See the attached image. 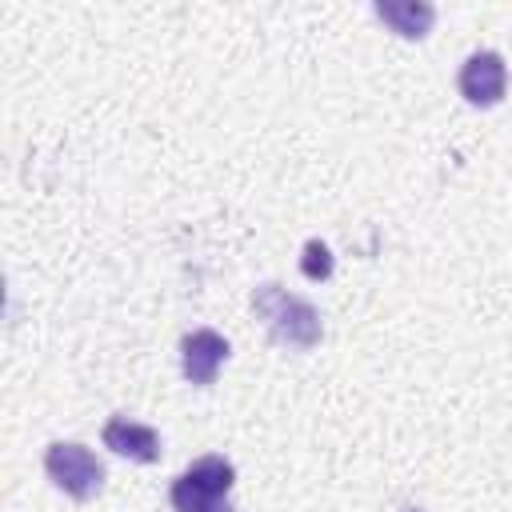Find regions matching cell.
<instances>
[{
    "instance_id": "obj_1",
    "label": "cell",
    "mask_w": 512,
    "mask_h": 512,
    "mask_svg": "<svg viewBox=\"0 0 512 512\" xmlns=\"http://www.w3.org/2000/svg\"><path fill=\"white\" fill-rule=\"evenodd\" d=\"M252 308H256V316L264 320V328H268V336L276 344H288V348L320 344V332H324L320 328V312L308 300L284 292L280 284H260L252 292Z\"/></svg>"
},
{
    "instance_id": "obj_2",
    "label": "cell",
    "mask_w": 512,
    "mask_h": 512,
    "mask_svg": "<svg viewBox=\"0 0 512 512\" xmlns=\"http://www.w3.org/2000/svg\"><path fill=\"white\" fill-rule=\"evenodd\" d=\"M44 472L48 480L68 492L72 500H92L100 488H104V464L96 460V452H88L84 444H72V440H56L48 444L44 452Z\"/></svg>"
},
{
    "instance_id": "obj_3",
    "label": "cell",
    "mask_w": 512,
    "mask_h": 512,
    "mask_svg": "<svg viewBox=\"0 0 512 512\" xmlns=\"http://www.w3.org/2000/svg\"><path fill=\"white\" fill-rule=\"evenodd\" d=\"M456 84H460V96H464L468 104H476V108L496 104V100L504 96V88H508L504 56L492 52V48L472 52V56L460 64V80H456Z\"/></svg>"
},
{
    "instance_id": "obj_4",
    "label": "cell",
    "mask_w": 512,
    "mask_h": 512,
    "mask_svg": "<svg viewBox=\"0 0 512 512\" xmlns=\"http://www.w3.org/2000/svg\"><path fill=\"white\" fill-rule=\"evenodd\" d=\"M224 360H228V340H224L220 332H212V328H196V332H188V336L180 340L184 376H188L192 384H200V388L216 380V372H220Z\"/></svg>"
},
{
    "instance_id": "obj_5",
    "label": "cell",
    "mask_w": 512,
    "mask_h": 512,
    "mask_svg": "<svg viewBox=\"0 0 512 512\" xmlns=\"http://www.w3.org/2000/svg\"><path fill=\"white\" fill-rule=\"evenodd\" d=\"M104 448H112L116 456H128L136 464H152V460H160V432L140 420L112 416L104 424Z\"/></svg>"
},
{
    "instance_id": "obj_6",
    "label": "cell",
    "mask_w": 512,
    "mask_h": 512,
    "mask_svg": "<svg viewBox=\"0 0 512 512\" xmlns=\"http://www.w3.org/2000/svg\"><path fill=\"white\" fill-rule=\"evenodd\" d=\"M376 16L396 36H408V40L428 36V28L436 24V8L428 0H376Z\"/></svg>"
},
{
    "instance_id": "obj_7",
    "label": "cell",
    "mask_w": 512,
    "mask_h": 512,
    "mask_svg": "<svg viewBox=\"0 0 512 512\" xmlns=\"http://www.w3.org/2000/svg\"><path fill=\"white\" fill-rule=\"evenodd\" d=\"M168 500H172V512H232V504H228V496H216V492H204V488H196L184 472L172 480V492H168Z\"/></svg>"
},
{
    "instance_id": "obj_8",
    "label": "cell",
    "mask_w": 512,
    "mask_h": 512,
    "mask_svg": "<svg viewBox=\"0 0 512 512\" xmlns=\"http://www.w3.org/2000/svg\"><path fill=\"white\" fill-rule=\"evenodd\" d=\"M184 476H188L196 488L216 492V496H228V488L236 484V468H232L224 456H200V460H192V464L184 468Z\"/></svg>"
},
{
    "instance_id": "obj_9",
    "label": "cell",
    "mask_w": 512,
    "mask_h": 512,
    "mask_svg": "<svg viewBox=\"0 0 512 512\" xmlns=\"http://www.w3.org/2000/svg\"><path fill=\"white\" fill-rule=\"evenodd\" d=\"M300 272L308 280H328L332 276V252L324 240H308L304 252H300Z\"/></svg>"
}]
</instances>
